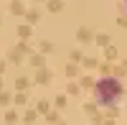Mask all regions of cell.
Segmentation results:
<instances>
[{
  "instance_id": "6da1fadb",
  "label": "cell",
  "mask_w": 127,
  "mask_h": 125,
  "mask_svg": "<svg viewBox=\"0 0 127 125\" xmlns=\"http://www.w3.org/2000/svg\"><path fill=\"white\" fill-rule=\"evenodd\" d=\"M97 95L102 100V105H112V102H117V97L122 95V84L114 82V79H104V82H99Z\"/></svg>"
}]
</instances>
